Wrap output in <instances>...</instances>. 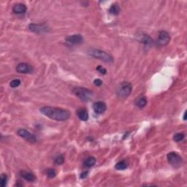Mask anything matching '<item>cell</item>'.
Segmentation results:
<instances>
[{
  "instance_id": "obj_1",
  "label": "cell",
  "mask_w": 187,
  "mask_h": 187,
  "mask_svg": "<svg viewBox=\"0 0 187 187\" xmlns=\"http://www.w3.org/2000/svg\"><path fill=\"white\" fill-rule=\"evenodd\" d=\"M40 113L46 117L58 121H66L70 116L69 111L66 110L51 106H45L40 108Z\"/></svg>"
},
{
  "instance_id": "obj_2",
  "label": "cell",
  "mask_w": 187,
  "mask_h": 187,
  "mask_svg": "<svg viewBox=\"0 0 187 187\" xmlns=\"http://www.w3.org/2000/svg\"><path fill=\"white\" fill-rule=\"evenodd\" d=\"M88 53L91 57H92L95 59H100L104 62H107V63H112L113 62V57H111L109 53L107 52L102 51V50L96 49V48H91L89 50Z\"/></svg>"
},
{
  "instance_id": "obj_3",
  "label": "cell",
  "mask_w": 187,
  "mask_h": 187,
  "mask_svg": "<svg viewBox=\"0 0 187 187\" xmlns=\"http://www.w3.org/2000/svg\"><path fill=\"white\" fill-rule=\"evenodd\" d=\"M72 93L84 102L90 101L93 96V91L84 87H75L72 89Z\"/></svg>"
},
{
  "instance_id": "obj_4",
  "label": "cell",
  "mask_w": 187,
  "mask_h": 187,
  "mask_svg": "<svg viewBox=\"0 0 187 187\" xmlns=\"http://www.w3.org/2000/svg\"><path fill=\"white\" fill-rule=\"evenodd\" d=\"M132 91V84L128 82H123L118 86L116 93H117L118 97H121V98H126V97L130 96Z\"/></svg>"
},
{
  "instance_id": "obj_5",
  "label": "cell",
  "mask_w": 187,
  "mask_h": 187,
  "mask_svg": "<svg viewBox=\"0 0 187 187\" xmlns=\"http://www.w3.org/2000/svg\"><path fill=\"white\" fill-rule=\"evenodd\" d=\"M167 161L174 167H179L183 163L182 157L176 152H170L167 156Z\"/></svg>"
},
{
  "instance_id": "obj_6",
  "label": "cell",
  "mask_w": 187,
  "mask_h": 187,
  "mask_svg": "<svg viewBox=\"0 0 187 187\" xmlns=\"http://www.w3.org/2000/svg\"><path fill=\"white\" fill-rule=\"evenodd\" d=\"M17 134L21 138H24L27 141H30L31 143H35L37 141V138L35 135L26 130H24V129H19L18 130Z\"/></svg>"
},
{
  "instance_id": "obj_7",
  "label": "cell",
  "mask_w": 187,
  "mask_h": 187,
  "mask_svg": "<svg viewBox=\"0 0 187 187\" xmlns=\"http://www.w3.org/2000/svg\"><path fill=\"white\" fill-rule=\"evenodd\" d=\"M66 42L70 45H80L84 43V37L79 34L70 35L66 37Z\"/></svg>"
},
{
  "instance_id": "obj_8",
  "label": "cell",
  "mask_w": 187,
  "mask_h": 187,
  "mask_svg": "<svg viewBox=\"0 0 187 187\" xmlns=\"http://www.w3.org/2000/svg\"><path fill=\"white\" fill-rule=\"evenodd\" d=\"M170 41V36L169 33L166 31H161L159 33V37H158L157 43L160 46H165L167 45Z\"/></svg>"
},
{
  "instance_id": "obj_9",
  "label": "cell",
  "mask_w": 187,
  "mask_h": 187,
  "mask_svg": "<svg viewBox=\"0 0 187 187\" xmlns=\"http://www.w3.org/2000/svg\"><path fill=\"white\" fill-rule=\"evenodd\" d=\"M16 70L21 74H30L33 72V67L28 63H20L18 64Z\"/></svg>"
},
{
  "instance_id": "obj_10",
  "label": "cell",
  "mask_w": 187,
  "mask_h": 187,
  "mask_svg": "<svg viewBox=\"0 0 187 187\" xmlns=\"http://www.w3.org/2000/svg\"><path fill=\"white\" fill-rule=\"evenodd\" d=\"M93 109L96 113L102 114L105 112L106 109H107V105H106V104L103 103V102L98 101L94 103Z\"/></svg>"
},
{
  "instance_id": "obj_11",
  "label": "cell",
  "mask_w": 187,
  "mask_h": 187,
  "mask_svg": "<svg viewBox=\"0 0 187 187\" xmlns=\"http://www.w3.org/2000/svg\"><path fill=\"white\" fill-rule=\"evenodd\" d=\"M26 10H27L26 6L22 3L16 4L12 8V11L14 12V13L18 14V15H22V14L26 13Z\"/></svg>"
},
{
  "instance_id": "obj_12",
  "label": "cell",
  "mask_w": 187,
  "mask_h": 187,
  "mask_svg": "<svg viewBox=\"0 0 187 187\" xmlns=\"http://www.w3.org/2000/svg\"><path fill=\"white\" fill-rule=\"evenodd\" d=\"M77 116L79 118V119L83 121H86L89 119V113L86 109L85 108H80L77 111Z\"/></svg>"
},
{
  "instance_id": "obj_13",
  "label": "cell",
  "mask_w": 187,
  "mask_h": 187,
  "mask_svg": "<svg viewBox=\"0 0 187 187\" xmlns=\"http://www.w3.org/2000/svg\"><path fill=\"white\" fill-rule=\"evenodd\" d=\"M20 176H21L23 178H24L25 180H26L27 181L30 182H32L34 181L36 178H35V176L32 172H27V171H21L20 172Z\"/></svg>"
},
{
  "instance_id": "obj_14",
  "label": "cell",
  "mask_w": 187,
  "mask_h": 187,
  "mask_svg": "<svg viewBox=\"0 0 187 187\" xmlns=\"http://www.w3.org/2000/svg\"><path fill=\"white\" fill-rule=\"evenodd\" d=\"M29 29H30L32 32L36 33H41L46 31V27H45L44 26H41V25H37L34 24H31L30 26H29Z\"/></svg>"
},
{
  "instance_id": "obj_15",
  "label": "cell",
  "mask_w": 187,
  "mask_h": 187,
  "mask_svg": "<svg viewBox=\"0 0 187 187\" xmlns=\"http://www.w3.org/2000/svg\"><path fill=\"white\" fill-rule=\"evenodd\" d=\"M97 160L95 159V157H89L84 160V166L86 167H91L95 165L96 164Z\"/></svg>"
},
{
  "instance_id": "obj_16",
  "label": "cell",
  "mask_w": 187,
  "mask_h": 187,
  "mask_svg": "<svg viewBox=\"0 0 187 187\" xmlns=\"http://www.w3.org/2000/svg\"><path fill=\"white\" fill-rule=\"evenodd\" d=\"M147 105V99L145 97H140L135 100V105L139 108H143Z\"/></svg>"
},
{
  "instance_id": "obj_17",
  "label": "cell",
  "mask_w": 187,
  "mask_h": 187,
  "mask_svg": "<svg viewBox=\"0 0 187 187\" xmlns=\"http://www.w3.org/2000/svg\"><path fill=\"white\" fill-rule=\"evenodd\" d=\"M120 11H121V8H120V7L118 5H116V4H114V5H112L111 7L109 8L110 13L113 14V15H118Z\"/></svg>"
},
{
  "instance_id": "obj_18",
  "label": "cell",
  "mask_w": 187,
  "mask_h": 187,
  "mask_svg": "<svg viewBox=\"0 0 187 187\" xmlns=\"http://www.w3.org/2000/svg\"><path fill=\"white\" fill-rule=\"evenodd\" d=\"M115 168L116 170H124L127 168V165L124 161H121L119 162L116 163V165H115Z\"/></svg>"
},
{
  "instance_id": "obj_19",
  "label": "cell",
  "mask_w": 187,
  "mask_h": 187,
  "mask_svg": "<svg viewBox=\"0 0 187 187\" xmlns=\"http://www.w3.org/2000/svg\"><path fill=\"white\" fill-rule=\"evenodd\" d=\"M143 44L145 45H147V46H149V45H151V43H153V39L151 38L148 35H145L144 37H143L142 41H141Z\"/></svg>"
},
{
  "instance_id": "obj_20",
  "label": "cell",
  "mask_w": 187,
  "mask_h": 187,
  "mask_svg": "<svg viewBox=\"0 0 187 187\" xmlns=\"http://www.w3.org/2000/svg\"><path fill=\"white\" fill-rule=\"evenodd\" d=\"M185 138V135L184 133H177L175 135L173 136V140L176 141V142H180L182 141Z\"/></svg>"
},
{
  "instance_id": "obj_21",
  "label": "cell",
  "mask_w": 187,
  "mask_h": 187,
  "mask_svg": "<svg viewBox=\"0 0 187 187\" xmlns=\"http://www.w3.org/2000/svg\"><path fill=\"white\" fill-rule=\"evenodd\" d=\"M7 184V176L5 174H2L1 180H0V185L2 187H5Z\"/></svg>"
},
{
  "instance_id": "obj_22",
  "label": "cell",
  "mask_w": 187,
  "mask_h": 187,
  "mask_svg": "<svg viewBox=\"0 0 187 187\" xmlns=\"http://www.w3.org/2000/svg\"><path fill=\"white\" fill-rule=\"evenodd\" d=\"M64 162V157L62 154H60L58 157H56L55 163L57 165H62Z\"/></svg>"
},
{
  "instance_id": "obj_23",
  "label": "cell",
  "mask_w": 187,
  "mask_h": 187,
  "mask_svg": "<svg viewBox=\"0 0 187 187\" xmlns=\"http://www.w3.org/2000/svg\"><path fill=\"white\" fill-rule=\"evenodd\" d=\"M10 85L12 88H16V87H18L21 85V80L19 79H14L10 82Z\"/></svg>"
},
{
  "instance_id": "obj_24",
  "label": "cell",
  "mask_w": 187,
  "mask_h": 187,
  "mask_svg": "<svg viewBox=\"0 0 187 187\" xmlns=\"http://www.w3.org/2000/svg\"><path fill=\"white\" fill-rule=\"evenodd\" d=\"M47 176L50 178H53L57 176V172H56L55 170L50 168V169L47 170Z\"/></svg>"
},
{
  "instance_id": "obj_25",
  "label": "cell",
  "mask_w": 187,
  "mask_h": 187,
  "mask_svg": "<svg viewBox=\"0 0 187 187\" xmlns=\"http://www.w3.org/2000/svg\"><path fill=\"white\" fill-rule=\"evenodd\" d=\"M97 70L103 75H105V74H106V72H107V71H106V69H105V68H104L103 66H97Z\"/></svg>"
},
{
  "instance_id": "obj_26",
  "label": "cell",
  "mask_w": 187,
  "mask_h": 187,
  "mask_svg": "<svg viewBox=\"0 0 187 187\" xmlns=\"http://www.w3.org/2000/svg\"><path fill=\"white\" fill-rule=\"evenodd\" d=\"M94 84L96 85L97 86H100L103 85V80L101 79H95L94 81Z\"/></svg>"
},
{
  "instance_id": "obj_27",
  "label": "cell",
  "mask_w": 187,
  "mask_h": 187,
  "mask_svg": "<svg viewBox=\"0 0 187 187\" xmlns=\"http://www.w3.org/2000/svg\"><path fill=\"white\" fill-rule=\"evenodd\" d=\"M87 176H88V172H87V171L84 172H82L81 174H80V178H85L87 177Z\"/></svg>"
}]
</instances>
